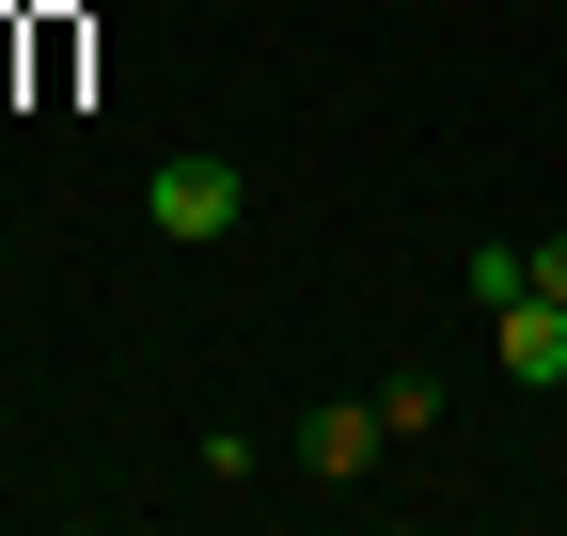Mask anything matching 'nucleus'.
Segmentation results:
<instances>
[{
    "label": "nucleus",
    "mask_w": 567,
    "mask_h": 536,
    "mask_svg": "<svg viewBox=\"0 0 567 536\" xmlns=\"http://www.w3.org/2000/svg\"><path fill=\"white\" fill-rule=\"evenodd\" d=\"M488 363H505L520 394H551V379H567V300H536V285L488 300Z\"/></svg>",
    "instance_id": "f03ea898"
},
{
    "label": "nucleus",
    "mask_w": 567,
    "mask_h": 536,
    "mask_svg": "<svg viewBox=\"0 0 567 536\" xmlns=\"http://www.w3.org/2000/svg\"><path fill=\"white\" fill-rule=\"evenodd\" d=\"M237 206H252L237 158H158V174H142V221H158V237H237Z\"/></svg>",
    "instance_id": "f257e3e1"
},
{
    "label": "nucleus",
    "mask_w": 567,
    "mask_h": 536,
    "mask_svg": "<svg viewBox=\"0 0 567 536\" xmlns=\"http://www.w3.org/2000/svg\"><path fill=\"white\" fill-rule=\"evenodd\" d=\"M379 442H394V411H316V426H300V457H316L331 489H363V474H379Z\"/></svg>",
    "instance_id": "7ed1b4c3"
},
{
    "label": "nucleus",
    "mask_w": 567,
    "mask_h": 536,
    "mask_svg": "<svg viewBox=\"0 0 567 536\" xmlns=\"http://www.w3.org/2000/svg\"><path fill=\"white\" fill-rule=\"evenodd\" d=\"M536 300H567V237H536Z\"/></svg>",
    "instance_id": "20e7f679"
},
{
    "label": "nucleus",
    "mask_w": 567,
    "mask_h": 536,
    "mask_svg": "<svg viewBox=\"0 0 567 536\" xmlns=\"http://www.w3.org/2000/svg\"><path fill=\"white\" fill-rule=\"evenodd\" d=\"M0 252H17V237H0Z\"/></svg>",
    "instance_id": "39448f33"
}]
</instances>
